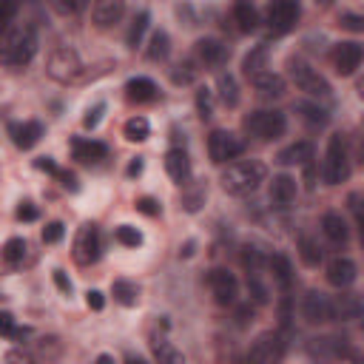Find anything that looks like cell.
Instances as JSON below:
<instances>
[{
  "instance_id": "cell-1",
  "label": "cell",
  "mask_w": 364,
  "mask_h": 364,
  "mask_svg": "<svg viewBox=\"0 0 364 364\" xmlns=\"http://www.w3.org/2000/svg\"><path fill=\"white\" fill-rule=\"evenodd\" d=\"M267 176V168L265 162L259 160H239V162H231L222 174V188L225 194L231 197H245V194H253Z\"/></svg>"
},
{
  "instance_id": "cell-2",
  "label": "cell",
  "mask_w": 364,
  "mask_h": 364,
  "mask_svg": "<svg viewBox=\"0 0 364 364\" xmlns=\"http://www.w3.org/2000/svg\"><path fill=\"white\" fill-rule=\"evenodd\" d=\"M37 52V34L31 26H15L0 31V60L9 66H26Z\"/></svg>"
},
{
  "instance_id": "cell-3",
  "label": "cell",
  "mask_w": 364,
  "mask_h": 364,
  "mask_svg": "<svg viewBox=\"0 0 364 364\" xmlns=\"http://www.w3.org/2000/svg\"><path fill=\"white\" fill-rule=\"evenodd\" d=\"M245 131L256 140H279V136L288 131V117L276 108H267V111H251L242 120Z\"/></svg>"
},
{
  "instance_id": "cell-4",
  "label": "cell",
  "mask_w": 364,
  "mask_h": 364,
  "mask_svg": "<svg viewBox=\"0 0 364 364\" xmlns=\"http://www.w3.org/2000/svg\"><path fill=\"white\" fill-rule=\"evenodd\" d=\"M325 182L328 186H339L350 176V151H347V140L342 134H333L328 143V154H325Z\"/></svg>"
},
{
  "instance_id": "cell-5",
  "label": "cell",
  "mask_w": 364,
  "mask_h": 364,
  "mask_svg": "<svg viewBox=\"0 0 364 364\" xmlns=\"http://www.w3.org/2000/svg\"><path fill=\"white\" fill-rule=\"evenodd\" d=\"M46 71H49V77L57 80V83H77V80H83V60L71 46H60V49L52 52L49 69Z\"/></svg>"
},
{
  "instance_id": "cell-6",
  "label": "cell",
  "mask_w": 364,
  "mask_h": 364,
  "mask_svg": "<svg viewBox=\"0 0 364 364\" xmlns=\"http://www.w3.org/2000/svg\"><path fill=\"white\" fill-rule=\"evenodd\" d=\"M290 77H293L296 88H302L304 94H310V97H330V83L318 74L313 66H307L299 57L290 60Z\"/></svg>"
},
{
  "instance_id": "cell-7",
  "label": "cell",
  "mask_w": 364,
  "mask_h": 364,
  "mask_svg": "<svg viewBox=\"0 0 364 364\" xmlns=\"http://www.w3.org/2000/svg\"><path fill=\"white\" fill-rule=\"evenodd\" d=\"M282 356H285V342H282V336H279V333H262V336L251 344V350H248V356H245V364H279Z\"/></svg>"
},
{
  "instance_id": "cell-8",
  "label": "cell",
  "mask_w": 364,
  "mask_h": 364,
  "mask_svg": "<svg viewBox=\"0 0 364 364\" xmlns=\"http://www.w3.org/2000/svg\"><path fill=\"white\" fill-rule=\"evenodd\" d=\"M242 151H245V143L239 140L237 134H231V131H211V136H208L211 162L225 165L227 160H237Z\"/></svg>"
},
{
  "instance_id": "cell-9",
  "label": "cell",
  "mask_w": 364,
  "mask_h": 364,
  "mask_svg": "<svg viewBox=\"0 0 364 364\" xmlns=\"http://www.w3.org/2000/svg\"><path fill=\"white\" fill-rule=\"evenodd\" d=\"M100 251H103V242H100L97 225L85 222L74 237V262L77 265H94L100 259Z\"/></svg>"
},
{
  "instance_id": "cell-10",
  "label": "cell",
  "mask_w": 364,
  "mask_h": 364,
  "mask_svg": "<svg viewBox=\"0 0 364 364\" xmlns=\"http://www.w3.org/2000/svg\"><path fill=\"white\" fill-rule=\"evenodd\" d=\"M299 4L293 0H279V4H270L267 6V29L270 34H288L296 20H299Z\"/></svg>"
},
{
  "instance_id": "cell-11",
  "label": "cell",
  "mask_w": 364,
  "mask_h": 364,
  "mask_svg": "<svg viewBox=\"0 0 364 364\" xmlns=\"http://www.w3.org/2000/svg\"><path fill=\"white\" fill-rule=\"evenodd\" d=\"M307 353L318 361H339L350 356V342L342 336H318L307 342Z\"/></svg>"
},
{
  "instance_id": "cell-12",
  "label": "cell",
  "mask_w": 364,
  "mask_h": 364,
  "mask_svg": "<svg viewBox=\"0 0 364 364\" xmlns=\"http://www.w3.org/2000/svg\"><path fill=\"white\" fill-rule=\"evenodd\" d=\"M208 288H211L216 304H222V307L237 304L239 285H237V276H234V273H227V270H222V267L211 270V273H208Z\"/></svg>"
},
{
  "instance_id": "cell-13",
  "label": "cell",
  "mask_w": 364,
  "mask_h": 364,
  "mask_svg": "<svg viewBox=\"0 0 364 364\" xmlns=\"http://www.w3.org/2000/svg\"><path fill=\"white\" fill-rule=\"evenodd\" d=\"M194 55H197V60H200L202 66L219 69V66L227 63V57H231V49H227V46H225L222 40H216V37H202V40H197V46H194Z\"/></svg>"
},
{
  "instance_id": "cell-14",
  "label": "cell",
  "mask_w": 364,
  "mask_h": 364,
  "mask_svg": "<svg viewBox=\"0 0 364 364\" xmlns=\"http://www.w3.org/2000/svg\"><path fill=\"white\" fill-rule=\"evenodd\" d=\"M302 316L307 325H325L330 322V299L318 290H310L302 302Z\"/></svg>"
},
{
  "instance_id": "cell-15",
  "label": "cell",
  "mask_w": 364,
  "mask_h": 364,
  "mask_svg": "<svg viewBox=\"0 0 364 364\" xmlns=\"http://www.w3.org/2000/svg\"><path fill=\"white\" fill-rule=\"evenodd\" d=\"M361 57H364V52L358 43H339L333 49V66L342 77H350L361 66Z\"/></svg>"
},
{
  "instance_id": "cell-16",
  "label": "cell",
  "mask_w": 364,
  "mask_h": 364,
  "mask_svg": "<svg viewBox=\"0 0 364 364\" xmlns=\"http://www.w3.org/2000/svg\"><path fill=\"white\" fill-rule=\"evenodd\" d=\"M356 279H358V267H356L353 259H347V256H336V259L328 265V282H330L333 288L344 290V288H350Z\"/></svg>"
},
{
  "instance_id": "cell-17",
  "label": "cell",
  "mask_w": 364,
  "mask_h": 364,
  "mask_svg": "<svg viewBox=\"0 0 364 364\" xmlns=\"http://www.w3.org/2000/svg\"><path fill=\"white\" fill-rule=\"evenodd\" d=\"M361 299L356 293H339L330 299V322H353L361 316Z\"/></svg>"
},
{
  "instance_id": "cell-18",
  "label": "cell",
  "mask_w": 364,
  "mask_h": 364,
  "mask_svg": "<svg viewBox=\"0 0 364 364\" xmlns=\"http://www.w3.org/2000/svg\"><path fill=\"white\" fill-rule=\"evenodd\" d=\"M9 136H12V143L23 151L34 148L40 143V136H43V125L37 120H29V122H12L9 125Z\"/></svg>"
},
{
  "instance_id": "cell-19",
  "label": "cell",
  "mask_w": 364,
  "mask_h": 364,
  "mask_svg": "<svg viewBox=\"0 0 364 364\" xmlns=\"http://www.w3.org/2000/svg\"><path fill=\"white\" fill-rule=\"evenodd\" d=\"M71 154L80 162H100L108 157V146L100 140H88V136H74L71 140Z\"/></svg>"
},
{
  "instance_id": "cell-20",
  "label": "cell",
  "mask_w": 364,
  "mask_h": 364,
  "mask_svg": "<svg viewBox=\"0 0 364 364\" xmlns=\"http://www.w3.org/2000/svg\"><path fill=\"white\" fill-rule=\"evenodd\" d=\"M165 171L176 186H186V182L191 179V160H188L186 148H171L165 154Z\"/></svg>"
},
{
  "instance_id": "cell-21",
  "label": "cell",
  "mask_w": 364,
  "mask_h": 364,
  "mask_svg": "<svg viewBox=\"0 0 364 364\" xmlns=\"http://www.w3.org/2000/svg\"><path fill=\"white\" fill-rule=\"evenodd\" d=\"M125 6L122 0H100V4H94V9H91V20H94L97 29H108L114 23H120Z\"/></svg>"
},
{
  "instance_id": "cell-22",
  "label": "cell",
  "mask_w": 364,
  "mask_h": 364,
  "mask_svg": "<svg viewBox=\"0 0 364 364\" xmlns=\"http://www.w3.org/2000/svg\"><path fill=\"white\" fill-rule=\"evenodd\" d=\"M293 200H296V179L288 176V174L273 176V182H270V202L276 208H288V205H293Z\"/></svg>"
},
{
  "instance_id": "cell-23",
  "label": "cell",
  "mask_w": 364,
  "mask_h": 364,
  "mask_svg": "<svg viewBox=\"0 0 364 364\" xmlns=\"http://www.w3.org/2000/svg\"><path fill=\"white\" fill-rule=\"evenodd\" d=\"M251 83H253L256 94H259L262 100H279V97H285V80H282L279 74H273V71H262V74L253 77Z\"/></svg>"
},
{
  "instance_id": "cell-24",
  "label": "cell",
  "mask_w": 364,
  "mask_h": 364,
  "mask_svg": "<svg viewBox=\"0 0 364 364\" xmlns=\"http://www.w3.org/2000/svg\"><path fill=\"white\" fill-rule=\"evenodd\" d=\"M322 231H325V237H328L333 245H344V242L350 239V227H347L344 216L336 214V211H330V214L322 216Z\"/></svg>"
},
{
  "instance_id": "cell-25",
  "label": "cell",
  "mask_w": 364,
  "mask_h": 364,
  "mask_svg": "<svg viewBox=\"0 0 364 364\" xmlns=\"http://www.w3.org/2000/svg\"><path fill=\"white\" fill-rule=\"evenodd\" d=\"M125 97L131 103H151L157 97V85L148 77H131L125 83Z\"/></svg>"
},
{
  "instance_id": "cell-26",
  "label": "cell",
  "mask_w": 364,
  "mask_h": 364,
  "mask_svg": "<svg viewBox=\"0 0 364 364\" xmlns=\"http://www.w3.org/2000/svg\"><path fill=\"white\" fill-rule=\"evenodd\" d=\"M276 160H279L282 165H307V162L313 160V146H310L307 140H299V143L282 148Z\"/></svg>"
},
{
  "instance_id": "cell-27",
  "label": "cell",
  "mask_w": 364,
  "mask_h": 364,
  "mask_svg": "<svg viewBox=\"0 0 364 364\" xmlns=\"http://www.w3.org/2000/svg\"><path fill=\"white\" fill-rule=\"evenodd\" d=\"M267 267H270V273H273V279H276V285H279L282 290H288V288H290V282H293V267H290V259H288L285 253H273V256L267 259Z\"/></svg>"
},
{
  "instance_id": "cell-28",
  "label": "cell",
  "mask_w": 364,
  "mask_h": 364,
  "mask_svg": "<svg viewBox=\"0 0 364 364\" xmlns=\"http://www.w3.org/2000/svg\"><path fill=\"white\" fill-rule=\"evenodd\" d=\"M265 69H267V46L262 43V46H256V49H251V52L245 55V60H242V74H245L248 80H253V77H259Z\"/></svg>"
},
{
  "instance_id": "cell-29",
  "label": "cell",
  "mask_w": 364,
  "mask_h": 364,
  "mask_svg": "<svg viewBox=\"0 0 364 364\" xmlns=\"http://www.w3.org/2000/svg\"><path fill=\"white\" fill-rule=\"evenodd\" d=\"M205 197H208V191H205L202 182H186V191H182V208L197 214L205 205Z\"/></svg>"
},
{
  "instance_id": "cell-30",
  "label": "cell",
  "mask_w": 364,
  "mask_h": 364,
  "mask_svg": "<svg viewBox=\"0 0 364 364\" xmlns=\"http://www.w3.org/2000/svg\"><path fill=\"white\" fill-rule=\"evenodd\" d=\"M216 88H219L222 106H227V108H237V106H239V85H237V80H234L231 74H219Z\"/></svg>"
},
{
  "instance_id": "cell-31",
  "label": "cell",
  "mask_w": 364,
  "mask_h": 364,
  "mask_svg": "<svg viewBox=\"0 0 364 364\" xmlns=\"http://www.w3.org/2000/svg\"><path fill=\"white\" fill-rule=\"evenodd\" d=\"M111 293L122 307H134L140 302V288H136V282H128V279H117L111 285Z\"/></svg>"
},
{
  "instance_id": "cell-32",
  "label": "cell",
  "mask_w": 364,
  "mask_h": 364,
  "mask_svg": "<svg viewBox=\"0 0 364 364\" xmlns=\"http://www.w3.org/2000/svg\"><path fill=\"white\" fill-rule=\"evenodd\" d=\"M151 350H154V356H157V361L160 364H186V356H182L171 342H165V339H154L151 342Z\"/></svg>"
},
{
  "instance_id": "cell-33",
  "label": "cell",
  "mask_w": 364,
  "mask_h": 364,
  "mask_svg": "<svg viewBox=\"0 0 364 364\" xmlns=\"http://www.w3.org/2000/svg\"><path fill=\"white\" fill-rule=\"evenodd\" d=\"M168 52H171V37L160 29V31H154L151 34V43H148V60H154V63H160V60H165L168 57Z\"/></svg>"
},
{
  "instance_id": "cell-34",
  "label": "cell",
  "mask_w": 364,
  "mask_h": 364,
  "mask_svg": "<svg viewBox=\"0 0 364 364\" xmlns=\"http://www.w3.org/2000/svg\"><path fill=\"white\" fill-rule=\"evenodd\" d=\"M234 20H237L239 31H253L259 26V12L251 4H237L234 6Z\"/></svg>"
},
{
  "instance_id": "cell-35",
  "label": "cell",
  "mask_w": 364,
  "mask_h": 364,
  "mask_svg": "<svg viewBox=\"0 0 364 364\" xmlns=\"http://www.w3.org/2000/svg\"><path fill=\"white\" fill-rule=\"evenodd\" d=\"M299 256H302V262L307 267H318V265H322V248H318V242L310 239V237L299 239Z\"/></svg>"
},
{
  "instance_id": "cell-36",
  "label": "cell",
  "mask_w": 364,
  "mask_h": 364,
  "mask_svg": "<svg viewBox=\"0 0 364 364\" xmlns=\"http://www.w3.org/2000/svg\"><path fill=\"white\" fill-rule=\"evenodd\" d=\"M148 23H151V15H148V12L134 15V20H131V26H128V34H125V40H128L131 49H136V46H140V40H143Z\"/></svg>"
},
{
  "instance_id": "cell-37",
  "label": "cell",
  "mask_w": 364,
  "mask_h": 364,
  "mask_svg": "<svg viewBox=\"0 0 364 364\" xmlns=\"http://www.w3.org/2000/svg\"><path fill=\"white\" fill-rule=\"evenodd\" d=\"M148 134H151V125H148L146 117H131V120L125 122V140H131V143L148 140Z\"/></svg>"
},
{
  "instance_id": "cell-38",
  "label": "cell",
  "mask_w": 364,
  "mask_h": 364,
  "mask_svg": "<svg viewBox=\"0 0 364 364\" xmlns=\"http://www.w3.org/2000/svg\"><path fill=\"white\" fill-rule=\"evenodd\" d=\"M26 251H29L26 239H20V237L9 239V242L4 245V259H6V265H12V267L23 265V259H26Z\"/></svg>"
},
{
  "instance_id": "cell-39",
  "label": "cell",
  "mask_w": 364,
  "mask_h": 364,
  "mask_svg": "<svg viewBox=\"0 0 364 364\" xmlns=\"http://www.w3.org/2000/svg\"><path fill=\"white\" fill-rule=\"evenodd\" d=\"M197 74H200V69H197V63H194V60H182L179 66H174L171 80H174L176 85H188V83H194V80H197Z\"/></svg>"
},
{
  "instance_id": "cell-40",
  "label": "cell",
  "mask_w": 364,
  "mask_h": 364,
  "mask_svg": "<svg viewBox=\"0 0 364 364\" xmlns=\"http://www.w3.org/2000/svg\"><path fill=\"white\" fill-rule=\"evenodd\" d=\"M296 111L304 117V122H310V125H328V111L325 108H318V106H313V103H299L296 106Z\"/></svg>"
},
{
  "instance_id": "cell-41",
  "label": "cell",
  "mask_w": 364,
  "mask_h": 364,
  "mask_svg": "<svg viewBox=\"0 0 364 364\" xmlns=\"http://www.w3.org/2000/svg\"><path fill=\"white\" fill-rule=\"evenodd\" d=\"M114 237H117V242L125 245V248H140V245H143V234L136 231V227H131V225H120L117 231H114Z\"/></svg>"
},
{
  "instance_id": "cell-42",
  "label": "cell",
  "mask_w": 364,
  "mask_h": 364,
  "mask_svg": "<svg viewBox=\"0 0 364 364\" xmlns=\"http://www.w3.org/2000/svg\"><path fill=\"white\" fill-rule=\"evenodd\" d=\"M262 265H265L262 251H259V248H253V245H248V248L242 251V267L248 270V276H251V273H259V270H262Z\"/></svg>"
},
{
  "instance_id": "cell-43",
  "label": "cell",
  "mask_w": 364,
  "mask_h": 364,
  "mask_svg": "<svg viewBox=\"0 0 364 364\" xmlns=\"http://www.w3.org/2000/svg\"><path fill=\"white\" fill-rule=\"evenodd\" d=\"M197 114L202 120H211L214 117V94H211V88H200L197 91Z\"/></svg>"
},
{
  "instance_id": "cell-44",
  "label": "cell",
  "mask_w": 364,
  "mask_h": 364,
  "mask_svg": "<svg viewBox=\"0 0 364 364\" xmlns=\"http://www.w3.org/2000/svg\"><path fill=\"white\" fill-rule=\"evenodd\" d=\"M248 290H251V296H253L256 304L267 302V288L259 282V273H251V276H248Z\"/></svg>"
},
{
  "instance_id": "cell-45",
  "label": "cell",
  "mask_w": 364,
  "mask_h": 364,
  "mask_svg": "<svg viewBox=\"0 0 364 364\" xmlns=\"http://www.w3.org/2000/svg\"><path fill=\"white\" fill-rule=\"evenodd\" d=\"M103 114H106V103L91 106V108L85 111V117H83V125H85V128H97L100 120H103Z\"/></svg>"
},
{
  "instance_id": "cell-46",
  "label": "cell",
  "mask_w": 364,
  "mask_h": 364,
  "mask_svg": "<svg viewBox=\"0 0 364 364\" xmlns=\"http://www.w3.org/2000/svg\"><path fill=\"white\" fill-rule=\"evenodd\" d=\"M15 15H18V4H12V0H0V31L9 29Z\"/></svg>"
},
{
  "instance_id": "cell-47",
  "label": "cell",
  "mask_w": 364,
  "mask_h": 364,
  "mask_svg": "<svg viewBox=\"0 0 364 364\" xmlns=\"http://www.w3.org/2000/svg\"><path fill=\"white\" fill-rule=\"evenodd\" d=\"M60 239H63V222H49L43 227V242L46 245H55Z\"/></svg>"
},
{
  "instance_id": "cell-48",
  "label": "cell",
  "mask_w": 364,
  "mask_h": 364,
  "mask_svg": "<svg viewBox=\"0 0 364 364\" xmlns=\"http://www.w3.org/2000/svg\"><path fill=\"white\" fill-rule=\"evenodd\" d=\"M136 211L146 214V216H157L160 214V202L154 197H140V200H136Z\"/></svg>"
},
{
  "instance_id": "cell-49",
  "label": "cell",
  "mask_w": 364,
  "mask_h": 364,
  "mask_svg": "<svg viewBox=\"0 0 364 364\" xmlns=\"http://www.w3.org/2000/svg\"><path fill=\"white\" fill-rule=\"evenodd\" d=\"M339 23H342V29H350V31H361V29H364L361 15H342Z\"/></svg>"
},
{
  "instance_id": "cell-50",
  "label": "cell",
  "mask_w": 364,
  "mask_h": 364,
  "mask_svg": "<svg viewBox=\"0 0 364 364\" xmlns=\"http://www.w3.org/2000/svg\"><path fill=\"white\" fill-rule=\"evenodd\" d=\"M15 333V316L0 310V336H12Z\"/></svg>"
},
{
  "instance_id": "cell-51",
  "label": "cell",
  "mask_w": 364,
  "mask_h": 364,
  "mask_svg": "<svg viewBox=\"0 0 364 364\" xmlns=\"http://www.w3.org/2000/svg\"><path fill=\"white\" fill-rule=\"evenodd\" d=\"M55 285L60 288V293H66V296H71V279L66 276V270H55Z\"/></svg>"
},
{
  "instance_id": "cell-52",
  "label": "cell",
  "mask_w": 364,
  "mask_h": 364,
  "mask_svg": "<svg viewBox=\"0 0 364 364\" xmlns=\"http://www.w3.org/2000/svg\"><path fill=\"white\" fill-rule=\"evenodd\" d=\"M18 219H20V222H34V219H37V208H34L31 202H23V205L18 208Z\"/></svg>"
},
{
  "instance_id": "cell-53",
  "label": "cell",
  "mask_w": 364,
  "mask_h": 364,
  "mask_svg": "<svg viewBox=\"0 0 364 364\" xmlns=\"http://www.w3.org/2000/svg\"><path fill=\"white\" fill-rule=\"evenodd\" d=\"M85 302H88L91 310H103V304H106V299H103L100 290H88V293H85Z\"/></svg>"
},
{
  "instance_id": "cell-54",
  "label": "cell",
  "mask_w": 364,
  "mask_h": 364,
  "mask_svg": "<svg viewBox=\"0 0 364 364\" xmlns=\"http://www.w3.org/2000/svg\"><path fill=\"white\" fill-rule=\"evenodd\" d=\"M34 168H37V171H46V174H57V165H55L52 157H40V160H34Z\"/></svg>"
},
{
  "instance_id": "cell-55",
  "label": "cell",
  "mask_w": 364,
  "mask_h": 364,
  "mask_svg": "<svg viewBox=\"0 0 364 364\" xmlns=\"http://www.w3.org/2000/svg\"><path fill=\"white\" fill-rule=\"evenodd\" d=\"M57 176H60V182H63V188L77 191V176H74L71 171H57Z\"/></svg>"
},
{
  "instance_id": "cell-56",
  "label": "cell",
  "mask_w": 364,
  "mask_h": 364,
  "mask_svg": "<svg viewBox=\"0 0 364 364\" xmlns=\"http://www.w3.org/2000/svg\"><path fill=\"white\" fill-rule=\"evenodd\" d=\"M279 322H282V328L290 325V299H288V296H285L282 304H279Z\"/></svg>"
},
{
  "instance_id": "cell-57",
  "label": "cell",
  "mask_w": 364,
  "mask_h": 364,
  "mask_svg": "<svg viewBox=\"0 0 364 364\" xmlns=\"http://www.w3.org/2000/svg\"><path fill=\"white\" fill-rule=\"evenodd\" d=\"M125 174H128L131 179H134V176H140V174H143V157H134V160L128 162V171H125Z\"/></svg>"
},
{
  "instance_id": "cell-58",
  "label": "cell",
  "mask_w": 364,
  "mask_h": 364,
  "mask_svg": "<svg viewBox=\"0 0 364 364\" xmlns=\"http://www.w3.org/2000/svg\"><path fill=\"white\" fill-rule=\"evenodd\" d=\"M237 318H239V325H248L251 318H253V307H251V304H242V307L237 310Z\"/></svg>"
},
{
  "instance_id": "cell-59",
  "label": "cell",
  "mask_w": 364,
  "mask_h": 364,
  "mask_svg": "<svg viewBox=\"0 0 364 364\" xmlns=\"http://www.w3.org/2000/svg\"><path fill=\"white\" fill-rule=\"evenodd\" d=\"M60 12H80L83 9V4H55Z\"/></svg>"
},
{
  "instance_id": "cell-60",
  "label": "cell",
  "mask_w": 364,
  "mask_h": 364,
  "mask_svg": "<svg viewBox=\"0 0 364 364\" xmlns=\"http://www.w3.org/2000/svg\"><path fill=\"white\" fill-rule=\"evenodd\" d=\"M94 364H114V358H111V356H100Z\"/></svg>"
},
{
  "instance_id": "cell-61",
  "label": "cell",
  "mask_w": 364,
  "mask_h": 364,
  "mask_svg": "<svg viewBox=\"0 0 364 364\" xmlns=\"http://www.w3.org/2000/svg\"><path fill=\"white\" fill-rule=\"evenodd\" d=\"M125 364H148V361H143V358H134V356H131V358L125 361Z\"/></svg>"
}]
</instances>
